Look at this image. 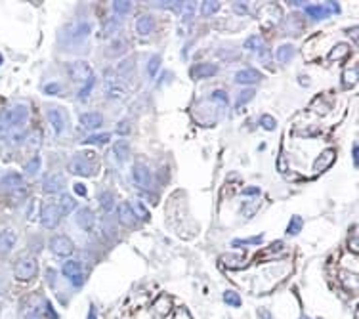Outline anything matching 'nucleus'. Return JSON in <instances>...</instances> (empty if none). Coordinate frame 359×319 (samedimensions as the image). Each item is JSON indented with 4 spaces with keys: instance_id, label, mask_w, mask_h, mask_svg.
Instances as JSON below:
<instances>
[{
    "instance_id": "obj_1",
    "label": "nucleus",
    "mask_w": 359,
    "mask_h": 319,
    "mask_svg": "<svg viewBox=\"0 0 359 319\" xmlns=\"http://www.w3.org/2000/svg\"><path fill=\"white\" fill-rule=\"evenodd\" d=\"M38 271L36 260L33 256H21L14 266V275L17 281H31Z\"/></svg>"
},
{
    "instance_id": "obj_2",
    "label": "nucleus",
    "mask_w": 359,
    "mask_h": 319,
    "mask_svg": "<svg viewBox=\"0 0 359 319\" xmlns=\"http://www.w3.org/2000/svg\"><path fill=\"white\" fill-rule=\"evenodd\" d=\"M38 218H40V223H42L46 229L58 227L61 222V212H60V208H58V205H44Z\"/></svg>"
},
{
    "instance_id": "obj_3",
    "label": "nucleus",
    "mask_w": 359,
    "mask_h": 319,
    "mask_svg": "<svg viewBox=\"0 0 359 319\" xmlns=\"http://www.w3.org/2000/svg\"><path fill=\"white\" fill-rule=\"evenodd\" d=\"M50 249H52V253L56 256L65 258V256L73 255L75 245H73V241H71L69 237H65V235H56V237L50 239Z\"/></svg>"
},
{
    "instance_id": "obj_4",
    "label": "nucleus",
    "mask_w": 359,
    "mask_h": 319,
    "mask_svg": "<svg viewBox=\"0 0 359 319\" xmlns=\"http://www.w3.org/2000/svg\"><path fill=\"white\" fill-rule=\"evenodd\" d=\"M67 71H69V77H71L75 82H86V80L92 79V67H90L88 62H82V60L71 64Z\"/></svg>"
},
{
    "instance_id": "obj_5",
    "label": "nucleus",
    "mask_w": 359,
    "mask_h": 319,
    "mask_svg": "<svg viewBox=\"0 0 359 319\" xmlns=\"http://www.w3.org/2000/svg\"><path fill=\"white\" fill-rule=\"evenodd\" d=\"M90 157H92V153H88V155H77L69 164L71 172L77 174V176H90L94 172V164L90 162Z\"/></svg>"
},
{
    "instance_id": "obj_6",
    "label": "nucleus",
    "mask_w": 359,
    "mask_h": 319,
    "mask_svg": "<svg viewBox=\"0 0 359 319\" xmlns=\"http://www.w3.org/2000/svg\"><path fill=\"white\" fill-rule=\"evenodd\" d=\"M132 178H134V184H136L138 188L147 190L151 186V172L146 164H134V168H132Z\"/></svg>"
},
{
    "instance_id": "obj_7",
    "label": "nucleus",
    "mask_w": 359,
    "mask_h": 319,
    "mask_svg": "<svg viewBox=\"0 0 359 319\" xmlns=\"http://www.w3.org/2000/svg\"><path fill=\"white\" fill-rule=\"evenodd\" d=\"M0 188H4V190H8V191H19V190L25 188V180H23L21 174L10 172V174H6L4 178H0Z\"/></svg>"
},
{
    "instance_id": "obj_8",
    "label": "nucleus",
    "mask_w": 359,
    "mask_h": 319,
    "mask_svg": "<svg viewBox=\"0 0 359 319\" xmlns=\"http://www.w3.org/2000/svg\"><path fill=\"white\" fill-rule=\"evenodd\" d=\"M8 113H10V123H12V128L21 127V125L27 121V117H29V109H27V105H23V103L14 105L12 109H8Z\"/></svg>"
},
{
    "instance_id": "obj_9",
    "label": "nucleus",
    "mask_w": 359,
    "mask_h": 319,
    "mask_svg": "<svg viewBox=\"0 0 359 319\" xmlns=\"http://www.w3.org/2000/svg\"><path fill=\"white\" fill-rule=\"evenodd\" d=\"M218 73V67L212 64H199V65H193L189 69V77L199 80V79H209V77H214Z\"/></svg>"
},
{
    "instance_id": "obj_10",
    "label": "nucleus",
    "mask_w": 359,
    "mask_h": 319,
    "mask_svg": "<svg viewBox=\"0 0 359 319\" xmlns=\"http://www.w3.org/2000/svg\"><path fill=\"white\" fill-rule=\"evenodd\" d=\"M260 80H262V73L256 71V69H243L239 73H235V82L237 84L248 86V84H256Z\"/></svg>"
},
{
    "instance_id": "obj_11",
    "label": "nucleus",
    "mask_w": 359,
    "mask_h": 319,
    "mask_svg": "<svg viewBox=\"0 0 359 319\" xmlns=\"http://www.w3.org/2000/svg\"><path fill=\"white\" fill-rule=\"evenodd\" d=\"M65 188V178H63V174H60V172H54V174H50V176H46V180H44V191L46 193H60L61 190Z\"/></svg>"
},
{
    "instance_id": "obj_12",
    "label": "nucleus",
    "mask_w": 359,
    "mask_h": 319,
    "mask_svg": "<svg viewBox=\"0 0 359 319\" xmlns=\"http://www.w3.org/2000/svg\"><path fill=\"white\" fill-rule=\"evenodd\" d=\"M105 92H107V96L113 97V99H124V97H126V90H124V86L120 84L117 79H113V77H111V73L107 75Z\"/></svg>"
},
{
    "instance_id": "obj_13",
    "label": "nucleus",
    "mask_w": 359,
    "mask_h": 319,
    "mask_svg": "<svg viewBox=\"0 0 359 319\" xmlns=\"http://www.w3.org/2000/svg\"><path fill=\"white\" fill-rule=\"evenodd\" d=\"M16 241H17L16 231H14V229H4V231L0 233V256L8 255V253L14 249Z\"/></svg>"
},
{
    "instance_id": "obj_14",
    "label": "nucleus",
    "mask_w": 359,
    "mask_h": 319,
    "mask_svg": "<svg viewBox=\"0 0 359 319\" xmlns=\"http://www.w3.org/2000/svg\"><path fill=\"white\" fill-rule=\"evenodd\" d=\"M334 157H336V151L334 149H325L317 159L313 162V172H323L327 170L330 164L334 162Z\"/></svg>"
},
{
    "instance_id": "obj_15",
    "label": "nucleus",
    "mask_w": 359,
    "mask_h": 319,
    "mask_svg": "<svg viewBox=\"0 0 359 319\" xmlns=\"http://www.w3.org/2000/svg\"><path fill=\"white\" fill-rule=\"evenodd\" d=\"M79 121H81V125H82L84 128H88V130H96V128L101 127L103 117H101L99 113H96V111H90V113H82Z\"/></svg>"
},
{
    "instance_id": "obj_16",
    "label": "nucleus",
    "mask_w": 359,
    "mask_h": 319,
    "mask_svg": "<svg viewBox=\"0 0 359 319\" xmlns=\"http://www.w3.org/2000/svg\"><path fill=\"white\" fill-rule=\"evenodd\" d=\"M46 117H48V123H50L52 130H54L56 134H61V132H63V127H65V119H63V113H61L60 109H50V111L46 113Z\"/></svg>"
},
{
    "instance_id": "obj_17",
    "label": "nucleus",
    "mask_w": 359,
    "mask_h": 319,
    "mask_svg": "<svg viewBox=\"0 0 359 319\" xmlns=\"http://www.w3.org/2000/svg\"><path fill=\"white\" fill-rule=\"evenodd\" d=\"M117 214H119V222L122 223V225H126V227H130V225L136 223V218H134V214H132L128 203H120L119 208H117Z\"/></svg>"
},
{
    "instance_id": "obj_18",
    "label": "nucleus",
    "mask_w": 359,
    "mask_h": 319,
    "mask_svg": "<svg viewBox=\"0 0 359 319\" xmlns=\"http://www.w3.org/2000/svg\"><path fill=\"white\" fill-rule=\"evenodd\" d=\"M136 29H138V32H140L142 36L151 34V32L155 31V21H153V17H151V16H142V17L138 19V23H136Z\"/></svg>"
},
{
    "instance_id": "obj_19",
    "label": "nucleus",
    "mask_w": 359,
    "mask_h": 319,
    "mask_svg": "<svg viewBox=\"0 0 359 319\" xmlns=\"http://www.w3.org/2000/svg\"><path fill=\"white\" fill-rule=\"evenodd\" d=\"M113 153H115V157H117L120 162H124V160L130 157V144H128L126 140L115 142V144H113Z\"/></svg>"
},
{
    "instance_id": "obj_20",
    "label": "nucleus",
    "mask_w": 359,
    "mask_h": 319,
    "mask_svg": "<svg viewBox=\"0 0 359 319\" xmlns=\"http://www.w3.org/2000/svg\"><path fill=\"white\" fill-rule=\"evenodd\" d=\"M77 223L82 229H92V225H94V212L90 208H81L77 212Z\"/></svg>"
},
{
    "instance_id": "obj_21",
    "label": "nucleus",
    "mask_w": 359,
    "mask_h": 319,
    "mask_svg": "<svg viewBox=\"0 0 359 319\" xmlns=\"http://www.w3.org/2000/svg\"><path fill=\"white\" fill-rule=\"evenodd\" d=\"M58 208H60L61 216H67V214H71L73 210H77V201H75L71 195H61Z\"/></svg>"
},
{
    "instance_id": "obj_22",
    "label": "nucleus",
    "mask_w": 359,
    "mask_h": 319,
    "mask_svg": "<svg viewBox=\"0 0 359 319\" xmlns=\"http://www.w3.org/2000/svg\"><path fill=\"white\" fill-rule=\"evenodd\" d=\"M277 62H281V64H287V62H291L293 60V56H294V46L293 44H281L279 48H277Z\"/></svg>"
},
{
    "instance_id": "obj_23",
    "label": "nucleus",
    "mask_w": 359,
    "mask_h": 319,
    "mask_svg": "<svg viewBox=\"0 0 359 319\" xmlns=\"http://www.w3.org/2000/svg\"><path fill=\"white\" fill-rule=\"evenodd\" d=\"M348 54H350V46L344 44V42H340V44H336V46L329 52V60L330 62H338V60L348 58Z\"/></svg>"
},
{
    "instance_id": "obj_24",
    "label": "nucleus",
    "mask_w": 359,
    "mask_h": 319,
    "mask_svg": "<svg viewBox=\"0 0 359 319\" xmlns=\"http://www.w3.org/2000/svg\"><path fill=\"white\" fill-rule=\"evenodd\" d=\"M61 271H63V275H65L67 279H73L75 275H79V273H82V271H81V264H79L77 260H67V262L63 264V268H61Z\"/></svg>"
},
{
    "instance_id": "obj_25",
    "label": "nucleus",
    "mask_w": 359,
    "mask_h": 319,
    "mask_svg": "<svg viewBox=\"0 0 359 319\" xmlns=\"http://www.w3.org/2000/svg\"><path fill=\"white\" fill-rule=\"evenodd\" d=\"M130 210H132V214H134V218H138V220H149V210L144 207V203H140V201H132V205H130Z\"/></svg>"
},
{
    "instance_id": "obj_26",
    "label": "nucleus",
    "mask_w": 359,
    "mask_h": 319,
    "mask_svg": "<svg viewBox=\"0 0 359 319\" xmlns=\"http://www.w3.org/2000/svg\"><path fill=\"white\" fill-rule=\"evenodd\" d=\"M245 48L252 50V52H260V50H264V38L258 36V34H252L245 40Z\"/></svg>"
},
{
    "instance_id": "obj_27",
    "label": "nucleus",
    "mask_w": 359,
    "mask_h": 319,
    "mask_svg": "<svg viewBox=\"0 0 359 319\" xmlns=\"http://www.w3.org/2000/svg\"><path fill=\"white\" fill-rule=\"evenodd\" d=\"M10 130H12L10 113H8V109H4V111H0V138L8 136V134H10Z\"/></svg>"
},
{
    "instance_id": "obj_28",
    "label": "nucleus",
    "mask_w": 359,
    "mask_h": 319,
    "mask_svg": "<svg viewBox=\"0 0 359 319\" xmlns=\"http://www.w3.org/2000/svg\"><path fill=\"white\" fill-rule=\"evenodd\" d=\"M99 207H101L105 212H111L113 207H115V197H113V193H109V191L101 193V195H99Z\"/></svg>"
},
{
    "instance_id": "obj_29",
    "label": "nucleus",
    "mask_w": 359,
    "mask_h": 319,
    "mask_svg": "<svg viewBox=\"0 0 359 319\" xmlns=\"http://www.w3.org/2000/svg\"><path fill=\"white\" fill-rule=\"evenodd\" d=\"M25 142L31 149H36L40 144H42V132L40 130H31L29 134L25 136Z\"/></svg>"
},
{
    "instance_id": "obj_30",
    "label": "nucleus",
    "mask_w": 359,
    "mask_h": 319,
    "mask_svg": "<svg viewBox=\"0 0 359 319\" xmlns=\"http://www.w3.org/2000/svg\"><path fill=\"white\" fill-rule=\"evenodd\" d=\"M117 29H119V19H117L115 16L107 17V19H105V23H103V36H111V34H115Z\"/></svg>"
},
{
    "instance_id": "obj_31",
    "label": "nucleus",
    "mask_w": 359,
    "mask_h": 319,
    "mask_svg": "<svg viewBox=\"0 0 359 319\" xmlns=\"http://www.w3.org/2000/svg\"><path fill=\"white\" fill-rule=\"evenodd\" d=\"M306 12H308L313 19H323V17L329 14V10H327L325 6H319V4H315V6H308V8H306Z\"/></svg>"
},
{
    "instance_id": "obj_32",
    "label": "nucleus",
    "mask_w": 359,
    "mask_h": 319,
    "mask_svg": "<svg viewBox=\"0 0 359 319\" xmlns=\"http://www.w3.org/2000/svg\"><path fill=\"white\" fill-rule=\"evenodd\" d=\"M88 32H90V25L82 21V23L77 25V29L73 32V40H75V42H81V40H84V38L88 36Z\"/></svg>"
},
{
    "instance_id": "obj_33",
    "label": "nucleus",
    "mask_w": 359,
    "mask_h": 319,
    "mask_svg": "<svg viewBox=\"0 0 359 319\" xmlns=\"http://www.w3.org/2000/svg\"><path fill=\"white\" fill-rule=\"evenodd\" d=\"M342 79H344V86H354L358 82V67L346 69L344 75H342Z\"/></svg>"
},
{
    "instance_id": "obj_34",
    "label": "nucleus",
    "mask_w": 359,
    "mask_h": 319,
    "mask_svg": "<svg viewBox=\"0 0 359 319\" xmlns=\"http://www.w3.org/2000/svg\"><path fill=\"white\" fill-rule=\"evenodd\" d=\"M224 302H226L228 306L239 308V306H241V296H239V292H235V290H226V292H224Z\"/></svg>"
},
{
    "instance_id": "obj_35",
    "label": "nucleus",
    "mask_w": 359,
    "mask_h": 319,
    "mask_svg": "<svg viewBox=\"0 0 359 319\" xmlns=\"http://www.w3.org/2000/svg\"><path fill=\"white\" fill-rule=\"evenodd\" d=\"M222 8V4L220 2H216V0H207V2H203L201 4V12H203V16H212V14H216L218 10Z\"/></svg>"
},
{
    "instance_id": "obj_36",
    "label": "nucleus",
    "mask_w": 359,
    "mask_h": 319,
    "mask_svg": "<svg viewBox=\"0 0 359 319\" xmlns=\"http://www.w3.org/2000/svg\"><path fill=\"white\" fill-rule=\"evenodd\" d=\"M113 10H115L117 16H124V14H128L132 10V2H128V0H115L113 2Z\"/></svg>"
},
{
    "instance_id": "obj_37",
    "label": "nucleus",
    "mask_w": 359,
    "mask_h": 319,
    "mask_svg": "<svg viewBox=\"0 0 359 319\" xmlns=\"http://www.w3.org/2000/svg\"><path fill=\"white\" fill-rule=\"evenodd\" d=\"M40 164H42V159H40L38 155L31 157V160H27V164H25V172L31 174V176H34V174L40 170Z\"/></svg>"
},
{
    "instance_id": "obj_38",
    "label": "nucleus",
    "mask_w": 359,
    "mask_h": 319,
    "mask_svg": "<svg viewBox=\"0 0 359 319\" xmlns=\"http://www.w3.org/2000/svg\"><path fill=\"white\" fill-rule=\"evenodd\" d=\"M302 218L300 216H293L291 218V223L287 225V233L289 235H296V233H300V229H302Z\"/></svg>"
},
{
    "instance_id": "obj_39",
    "label": "nucleus",
    "mask_w": 359,
    "mask_h": 319,
    "mask_svg": "<svg viewBox=\"0 0 359 319\" xmlns=\"http://www.w3.org/2000/svg\"><path fill=\"white\" fill-rule=\"evenodd\" d=\"M161 67V56H151V60L147 62V75L149 77H155L157 71Z\"/></svg>"
},
{
    "instance_id": "obj_40",
    "label": "nucleus",
    "mask_w": 359,
    "mask_h": 319,
    "mask_svg": "<svg viewBox=\"0 0 359 319\" xmlns=\"http://www.w3.org/2000/svg\"><path fill=\"white\" fill-rule=\"evenodd\" d=\"M260 125H262L264 130H275L277 121H275L271 115H262V117H260Z\"/></svg>"
},
{
    "instance_id": "obj_41",
    "label": "nucleus",
    "mask_w": 359,
    "mask_h": 319,
    "mask_svg": "<svg viewBox=\"0 0 359 319\" xmlns=\"http://www.w3.org/2000/svg\"><path fill=\"white\" fill-rule=\"evenodd\" d=\"M109 134H96V136H88L84 140V144H107L109 142Z\"/></svg>"
},
{
    "instance_id": "obj_42",
    "label": "nucleus",
    "mask_w": 359,
    "mask_h": 319,
    "mask_svg": "<svg viewBox=\"0 0 359 319\" xmlns=\"http://www.w3.org/2000/svg\"><path fill=\"white\" fill-rule=\"evenodd\" d=\"M40 205H38V201L36 199H33L29 203V208H27V216H29V220H34L36 218V208H38ZM40 210V208H38Z\"/></svg>"
},
{
    "instance_id": "obj_43",
    "label": "nucleus",
    "mask_w": 359,
    "mask_h": 319,
    "mask_svg": "<svg viewBox=\"0 0 359 319\" xmlns=\"http://www.w3.org/2000/svg\"><path fill=\"white\" fill-rule=\"evenodd\" d=\"M212 99H214V101H220L222 105H228V94H226L224 90H216V92H212Z\"/></svg>"
},
{
    "instance_id": "obj_44",
    "label": "nucleus",
    "mask_w": 359,
    "mask_h": 319,
    "mask_svg": "<svg viewBox=\"0 0 359 319\" xmlns=\"http://www.w3.org/2000/svg\"><path fill=\"white\" fill-rule=\"evenodd\" d=\"M252 96H254V92H252V90H245V92L241 94V99H237V109H239L243 103L250 101V99H252Z\"/></svg>"
},
{
    "instance_id": "obj_45",
    "label": "nucleus",
    "mask_w": 359,
    "mask_h": 319,
    "mask_svg": "<svg viewBox=\"0 0 359 319\" xmlns=\"http://www.w3.org/2000/svg\"><path fill=\"white\" fill-rule=\"evenodd\" d=\"M92 86H94V77H92V79H90V80H88V86L81 90V94H79V99H81V101H84V99L88 97L90 90H92Z\"/></svg>"
},
{
    "instance_id": "obj_46",
    "label": "nucleus",
    "mask_w": 359,
    "mask_h": 319,
    "mask_svg": "<svg viewBox=\"0 0 359 319\" xmlns=\"http://www.w3.org/2000/svg\"><path fill=\"white\" fill-rule=\"evenodd\" d=\"M44 92L46 94H58L60 92V84L58 82H50V84L44 86Z\"/></svg>"
},
{
    "instance_id": "obj_47",
    "label": "nucleus",
    "mask_w": 359,
    "mask_h": 319,
    "mask_svg": "<svg viewBox=\"0 0 359 319\" xmlns=\"http://www.w3.org/2000/svg\"><path fill=\"white\" fill-rule=\"evenodd\" d=\"M117 132L122 134V136L128 134V132H130V123H128V121H120L119 125H117Z\"/></svg>"
},
{
    "instance_id": "obj_48",
    "label": "nucleus",
    "mask_w": 359,
    "mask_h": 319,
    "mask_svg": "<svg viewBox=\"0 0 359 319\" xmlns=\"http://www.w3.org/2000/svg\"><path fill=\"white\" fill-rule=\"evenodd\" d=\"M111 50H115L117 54H122V52H124V42H122V40H115V42L111 44ZM115 52H113V54H115Z\"/></svg>"
},
{
    "instance_id": "obj_49",
    "label": "nucleus",
    "mask_w": 359,
    "mask_h": 319,
    "mask_svg": "<svg viewBox=\"0 0 359 319\" xmlns=\"http://www.w3.org/2000/svg\"><path fill=\"white\" fill-rule=\"evenodd\" d=\"M69 281H71L75 287H81V285L84 283V275H82V273H79V275H75V277H73V279H69Z\"/></svg>"
},
{
    "instance_id": "obj_50",
    "label": "nucleus",
    "mask_w": 359,
    "mask_h": 319,
    "mask_svg": "<svg viewBox=\"0 0 359 319\" xmlns=\"http://www.w3.org/2000/svg\"><path fill=\"white\" fill-rule=\"evenodd\" d=\"M233 10L237 14H245L246 12V6H245V2H233Z\"/></svg>"
},
{
    "instance_id": "obj_51",
    "label": "nucleus",
    "mask_w": 359,
    "mask_h": 319,
    "mask_svg": "<svg viewBox=\"0 0 359 319\" xmlns=\"http://www.w3.org/2000/svg\"><path fill=\"white\" fill-rule=\"evenodd\" d=\"M75 193L77 195H86V188L82 184H75Z\"/></svg>"
},
{
    "instance_id": "obj_52",
    "label": "nucleus",
    "mask_w": 359,
    "mask_h": 319,
    "mask_svg": "<svg viewBox=\"0 0 359 319\" xmlns=\"http://www.w3.org/2000/svg\"><path fill=\"white\" fill-rule=\"evenodd\" d=\"M243 193H245V195H258V193H260V188H246V190H243Z\"/></svg>"
},
{
    "instance_id": "obj_53",
    "label": "nucleus",
    "mask_w": 359,
    "mask_h": 319,
    "mask_svg": "<svg viewBox=\"0 0 359 319\" xmlns=\"http://www.w3.org/2000/svg\"><path fill=\"white\" fill-rule=\"evenodd\" d=\"M46 314H48V318L50 319H58V316L54 314V310H52V306H50L48 302H46Z\"/></svg>"
},
{
    "instance_id": "obj_54",
    "label": "nucleus",
    "mask_w": 359,
    "mask_h": 319,
    "mask_svg": "<svg viewBox=\"0 0 359 319\" xmlns=\"http://www.w3.org/2000/svg\"><path fill=\"white\" fill-rule=\"evenodd\" d=\"M354 164H358V144H354Z\"/></svg>"
},
{
    "instance_id": "obj_55",
    "label": "nucleus",
    "mask_w": 359,
    "mask_h": 319,
    "mask_svg": "<svg viewBox=\"0 0 359 319\" xmlns=\"http://www.w3.org/2000/svg\"><path fill=\"white\" fill-rule=\"evenodd\" d=\"M88 319H96V308L90 306V314H88Z\"/></svg>"
},
{
    "instance_id": "obj_56",
    "label": "nucleus",
    "mask_w": 359,
    "mask_h": 319,
    "mask_svg": "<svg viewBox=\"0 0 359 319\" xmlns=\"http://www.w3.org/2000/svg\"><path fill=\"white\" fill-rule=\"evenodd\" d=\"M25 319H40V316H36V314H27V318Z\"/></svg>"
},
{
    "instance_id": "obj_57",
    "label": "nucleus",
    "mask_w": 359,
    "mask_h": 319,
    "mask_svg": "<svg viewBox=\"0 0 359 319\" xmlns=\"http://www.w3.org/2000/svg\"><path fill=\"white\" fill-rule=\"evenodd\" d=\"M300 319H310V318H308V316H302V318H300Z\"/></svg>"
},
{
    "instance_id": "obj_58",
    "label": "nucleus",
    "mask_w": 359,
    "mask_h": 319,
    "mask_svg": "<svg viewBox=\"0 0 359 319\" xmlns=\"http://www.w3.org/2000/svg\"><path fill=\"white\" fill-rule=\"evenodd\" d=\"M0 64H2V56H0Z\"/></svg>"
}]
</instances>
